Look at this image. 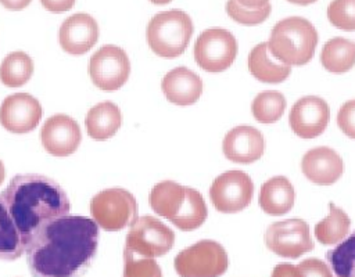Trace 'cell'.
<instances>
[{
  "label": "cell",
  "mask_w": 355,
  "mask_h": 277,
  "mask_svg": "<svg viewBox=\"0 0 355 277\" xmlns=\"http://www.w3.org/2000/svg\"><path fill=\"white\" fill-rule=\"evenodd\" d=\"M97 245V223L69 213L46 223L22 244L33 277H82Z\"/></svg>",
  "instance_id": "1"
},
{
  "label": "cell",
  "mask_w": 355,
  "mask_h": 277,
  "mask_svg": "<svg viewBox=\"0 0 355 277\" xmlns=\"http://www.w3.org/2000/svg\"><path fill=\"white\" fill-rule=\"evenodd\" d=\"M21 234L22 244L46 223L69 213L65 190L51 177L37 173L15 175L1 195Z\"/></svg>",
  "instance_id": "2"
},
{
  "label": "cell",
  "mask_w": 355,
  "mask_h": 277,
  "mask_svg": "<svg viewBox=\"0 0 355 277\" xmlns=\"http://www.w3.org/2000/svg\"><path fill=\"white\" fill-rule=\"evenodd\" d=\"M316 28L302 17H287L279 21L268 42L270 54L287 65H305L315 54Z\"/></svg>",
  "instance_id": "3"
},
{
  "label": "cell",
  "mask_w": 355,
  "mask_h": 277,
  "mask_svg": "<svg viewBox=\"0 0 355 277\" xmlns=\"http://www.w3.org/2000/svg\"><path fill=\"white\" fill-rule=\"evenodd\" d=\"M193 35L191 18L182 10H169L155 14L146 30V39L157 55L175 58L183 54Z\"/></svg>",
  "instance_id": "4"
},
{
  "label": "cell",
  "mask_w": 355,
  "mask_h": 277,
  "mask_svg": "<svg viewBox=\"0 0 355 277\" xmlns=\"http://www.w3.org/2000/svg\"><path fill=\"white\" fill-rule=\"evenodd\" d=\"M90 215L98 227L118 231L130 226L137 219V202L125 188L114 187L97 193L90 199Z\"/></svg>",
  "instance_id": "5"
},
{
  "label": "cell",
  "mask_w": 355,
  "mask_h": 277,
  "mask_svg": "<svg viewBox=\"0 0 355 277\" xmlns=\"http://www.w3.org/2000/svg\"><path fill=\"white\" fill-rule=\"evenodd\" d=\"M173 266L180 277H220L229 267V256L219 242L201 240L180 251Z\"/></svg>",
  "instance_id": "6"
},
{
  "label": "cell",
  "mask_w": 355,
  "mask_h": 277,
  "mask_svg": "<svg viewBox=\"0 0 355 277\" xmlns=\"http://www.w3.org/2000/svg\"><path fill=\"white\" fill-rule=\"evenodd\" d=\"M175 245V233L159 219L144 215L137 217L126 234L125 248L144 258H157L168 253Z\"/></svg>",
  "instance_id": "7"
},
{
  "label": "cell",
  "mask_w": 355,
  "mask_h": 277,
  "mask_svg": "<svg viewBox=\"0 0 355 277\" xmlns=\"http://www.w3.org/2000/svg\"><path fill=\"white\" fill-rule=\"evenodd\" d=\"M193 54L201 69L218 73L233 64L237 55V42L227 29L209 28L197 37Z\"/></svg>",
  "instance_id": "8"
},
{
  "label": "cell",
  "mask_w": 355,
  "mask_h": 277,
  "mask_svg": "<svg viewBox=\"0 0 355 277\" xmlns=\"http://www.w3.org/2000/svg\"><path fill=\"white\" fill-rule=\"evenodd\" d=\"M130 73V61L123 48L105 44L89 61V76L96 87L104 91L121 89Z\"/></svg>",
  "instance_id": "9"
},
{
  "label": "cell",
  "mask_w": 355,
  "mask_h": 277,
  "mask_svg": "<svg viewBox=\"0 0 355 277\" xmlns=\"http://www.w3.org/2000/svg\"><path fill=\"white\" fill-rule=\"evenodd\" d=\"M254 194V183L243 170H229L219 175L211 184L209 198L216 211L236 213L245 209Z\"/></svg>",
  "instance_id": "10"
},
{
  "label": "cell",
  "mask_w": 355,
  "mask_h": 277,
  "mask_svg": "<svg viewBox=\"0 0 355 277\" xmlns=\"http://www.w3.org/2000/svg\"><path fill=\"white\" fill-rule=\"evenodd\" d=\"M265 244L276 255L288 259H297L313 249L309 226L302 219L272 223L265 231Z\"/></svg>",
  "instance_id": "11"
},
{
  "label": "cell",
  "mask_w": 355,
  "mask_h": 277,
  "mask_svg": "<svg viewBox=\"0 0 355 277\" xmlns=\"http://www.w3.org/2000/svg\"><path fill=\"white\" fill-rule=\"evenodd\" d=\"M330 120L327 102L318 96H305L295 101L290 109L288 123L301 138H315L322 134Z\"/></svg>",
  "instance_id": "12"
},
{
  "label": "cell",
  "mask_w": 355,
  "mask_h": 277,
  "mask_svg": "<svg viewBox=\"0 0 355 277\" xmlns=\"http://www.w3.org/2000/svg\"><path fill=\"white\" fill-rule=\"evenodd\" d=\"M42 119L40 102L28 93H15L0 105L1 126L15 134L32 132Z\"/></svg>",
  "instance_id": "13"
},
{
  "label": "cell",
  "mask_w": 355,
  "mask_h": 277,
  "mask_svg": "<svg viewBox=\"0 0 355 277\" xmlns=\"http://www.w3.org/2000/svg\"><path fill=\"white\" fill-rule=\"evenodd\" d=\"M40 140L49 154L68 157L80 145L82 132L73 118L65 114H55L44 122L40 130Z\"/></svg>",
  "instance_id": "14"
},
{
  "label": "cell",
  "mask_w": 355,
  "mask_h": 277,
  "mask_svg": "<svg viewBox=\"0 0 355 277\" xmlns=\"http://www.w3.org/2000/svg\"><path fill=\"white\" fill-rule=\"evenodd\" d=\"M98 40L97 21L85 12L68 17L60 26L58 42L64 51L72 55L87 53Z\"/></svg>",
  "instance_id": "15"
},
{
  "label": "cell",
  "mask_w": 355,
  "mask_h": 277,
  "mask_svg": "<svg viewBox=\"0 0 355 277\" xmlns=\"http://www.w3.org/2000/svg\"><path fill=\"white\" fill-rule=\"evenodd\" d=\"M223 155L236 163H252L265 151L263 134L252 126H237L229 130L222 143Z\"/></svg>",
  "instance_id": "16"
},
{
  "label": "cell",
  "mask_w": 355,
  "mask_h": 277,
  "mask_svg": "<svg viewBox=\"0 0 355 277\" xmlns=\"http://www.w3.org/2000/svg\"><path fill=\"white\" fill-rule=\"evenodd\" d=\"M301 169L311 183L318 186H330L341 177L344 172V162L333 148L315 147L302 157Z\"/></svg>",
  "instance_id": "17"
},
{
  "label": "cell",
  "mask_w": 355,
  "mask_h": 277,
  "mask_svg": "<svg viewBox=\"0 0 355 277\" xmlns=\"http://www.w3.org/2000/svg\"><path fill=\"white\" fill-rule=\"evenodd\" d=\"M162 91L172 104L186 107L194 104L202 93L201 78L186 66L171 69L162 79Z\"/></svg>",
  "instance_id": "18"
},
{
  "label": "cell",
  "mask_w": 355,
  "mask_h": 277,
  "mask_svg": "<svg viewBox=\"0 0 355 277\" xmlns=\"http://www.w3.org/2000/svg\"><path fill=\"white\" fill-rule=\"evenodd\" d=\"M295 201V191L290 180L284 176H275L268 179L258 195V204L261 209L272 216H280L287 213Z\"/></svg>",
  "instance_id": "19"
},
{
  "label": "cell",
  "mask_w": 355,
  "mask_h": 277,
  "mask_svg": "<svg viewBox=\"0 0 355 277\" xmlns=\"http://www.w3.org/2000/svg\"><path fill=\"white\" fill-rule=\"evenodd\" d=\"M186 194L187 187L180 186L176 181H159L150 191V206L157 215L173 223L184 206Z\"/></svg>",
  "instance_id": "20"
},
{
  "label": "cell",
  "mask_w": 355,
  "mask_h": 277,
  "mask_svg": "<svg viewBox=\"0 0 355 277\" xmlns=\"http://www.w3.org/2000/svg\"><path fill=\"white\" fill-rule=\"evenodd\" d=\"M87 134L96 141L112 137L122 125V114L116 104L103 101L92 107L85 119Z\"/></svg>",
  "instance_id": "21"
},
{
  "label": "cell",
  "mask_w": 355,
  "mask_h": 277,
  "mask_svg": "<svg viewBox=\"0 0 355 277\" xmlns=\"http://www.w3.org/2000/svg\"><path fill=\"white\" fill-rule=\"evenodd\" d=\"M250 73L262 83H280L286 80L291 72V66L276 60L269 48L268 43L257 44L248 55Z\"/></svg>",
  "instance_id": "22"
},
{
  "label": "cell",
  "mask_w": 355,
  "mask_h": 277,
  "mask_svg": "<svg viewBox=\"0 0 355 277\" xmlns=\"http://www.w3.org/2000/svg\"><path fill=\"white\" fill-rule=\"evenodd\" d=\"M320 62L327 72H348L355 65V42L340 36L330 39L322 48Z\"/></svg>",
  "instance_id": "23"
},
{
  "label": "cell",
  "mask_w": 355,
  "mask_h": 277,
  "mask_svg": "<svg viewBox=\"0 0 355 277\" xmlns=\"http://www.w3.org/2000/svg\"><path fill=\"white\" fill-rule=\"evenodd\" d=\"M349 216L333 202H330V213L315 226V237L323 245L341 242L349 231Z\"/></svg>",
  "instance_id": "24"
},
{
  "label": "cell",
  "mask_w": 355,
  "mask_h": 277,
  "mask_svg": "<svg viewBox=\"0 0 355 277\" xmlns=\"http://www.w3.org/2000/svg\"><path fill=\"white\" fill-rule=\"evenodd\" d=\"M33 75V61L24 51H12L0 64V80L7 87H19Z\"/></svg>",
  "instance_id": "25"
},
{
  "label": "cell",
  "mask_w": 355,
  "mask_h": 277,
  "mask_svg": "<svg viewBox=\"0 0 355 277\" xmlns=\"http://www.w3.org/2000/svg\"><path fill=\"white\" fill-rule=\"evenodd\" d=\"M22 252L21 234L10 216L6 202L0 197V260H15Z\"/></svg>",
  "instance_id": "26"
},
{
  "label": "cell",
  "mask_w": 355,
  "mask_h": 277,
  "mask_svg": "<svg viewBox=\"0 0 355 277\" xmlns=\"http://www.w3.org/2000/svg\"><path fill=\"white\" fill-rule=\"evenodd\" d=\"M326 260L337 277H355V231L327 251Z\"/></svg>",
  "instance_id": "27"
},
{
  "label": "cell",
  "mask_w": 355,
  "mask_h": 277,
  "mask_svg": "<svg viewBox=\"0 0 355 277\" xmlns=\"http://www.w3.org/2000/svg\"><path fill=\"white\" fill-rule=\"evenodd\" d=\"M286 109V98L277 90H266L255 96L251 104L254 118L261 123L277 122Z\"/></svg>",
  "instance_id": "28"
},
{
  "label": "cell",
  "mask_w": 355,
  "mask_h": 277,
  "mask_svg": "<svg viewBox=\"0 0 355 277\" xmlns=\"http://www.w3.org/2000/svg\"><path fill=\"white\" fill-rule=\"evenodd\" d=\"M207 216L208 208L205 205L202 195L200 194V191L187 187L184 206L178 219L173 222V224L183 231H191L200 227L205 222Z\"/></svg>",
  "instance_id": "29"
},
{
  "label": "cell",
  "mask_w": 355,
  "mask_h": 277,
  "mask_svg": "<svg viewBox=\"0 0 355 277\" xmlns=\"http://www.w3.org/2000/svg\"><path fill=\"white\" fill-rule=\"evenodd\" d=\"M123 277H162V271L154 258L139 256L125 248Z\"/></svg>",
  "instance_id": "30"
},
{
  "label": "cell",
  "mask_w": 355,
  "mask_h": 277,
  "mask_svg": "<svg viewBox=\"0 0 355 277\" xmlns=\"http://www.w3.org/2000/svg\"><path fill=\"white\" fill-rule=\"evenodd\" d=\"M330 24L343 30H355V0H333L327 7Z\"/></svg>",
  "instance_id": "31"
},
{
  "label": "cell",
  "mask_w": 355,
  "mask_h": 277,
  "mask_svg": "<svg viewBox=\"0 0 355 277\" xmlns=\"http://www.w3.org/2000/svg\"><path fill=\"white\" fill-rule=\"evenodd\" d=\"M270 4L268 3L266 6L258 8V10H250V8H245L243 7L237 0H227L226 3V12L227 15L241 24V25H258L261 22H263L269 14H270Z\"/></svg>",
  "instance_id": "32"
},
{
  "label": "cell",
  "mask_w": 355,
  "mask_h": 277,
  "mask_svg": "<svg viewBox=\"0 0 355 277\" xmlns=\"http://www.w3.org/2000/svg\"><path fill=\"white\" fill-rule=\"evenodd\" d=\"M337 125L340 130L355 140V100L345 101L337 114Z\"/></svg>",
  "instance_id": "33"
},
{
  "label": "cell",
  "mask_w": 355,
  "mask_h": 277,
  "mask_svg": "<svg viewBox=\"0 0 355 277\" xmlns=\"http://www.w3.org/2000/svg\"><path fill=\"white\" fill-rule=\"evenodd\" d=\"M304 273V277H333L330 266L316 258H308L298 265Z\"/></svg>",
  "instance_id": "34"
},
{
  "label": "cell",
  "mask_w": 355,
  "mask_h": 277,
  "mask_svg": "<svg viewBox=\"0 0 355 277\" xmlns=\"http://www.w3.org/2000/svg\"><path fill=\"white\" fill-rule=\"evenodd\" d=\"M270 277H304L301 267L290 263H279L275 266Z\"/></svg>",
  "instance_id": "35"
},
{
  "label": "cell",
  "mask_w": 355,
  "mask_h": 277,
  "mask_svg": "<svg viewBox=\"0 0 355 277\" xmlns=\"http://www.w3.org/2000/svg\"><path fill=\"white\" fill-rule=\"evenodd\" d=\"M40 3L51 12H64L73 7L75 0H40Z\"/></svg>",
  "instance_id": "36"
},
{
  "label": "cell",
  "mask_w": 355,
  "mask_h": 277,
  "mask_svg": "<svg viewBox=\"0 0 355 277\" xmlns=\"http://www.w3.org/2000/svg\"><path fill=\"white\" fill-rule=\"evenodd\" d=\"M32 0H0V4L11 11H19L24 10L31 4Z\"/></svg>",
  "instance_id": "37"
},
{
  "label": "cell",
  "mask_w": 355,
  "mask_h": 277,
  "mask_svg": "<svg viewBox=\"0 0 355 277\" xmlns=\"http://www.w3.org/2000/svg\"><path fill=\"white\" fill-rule=\"evenodd\" d=\"M243 7L250 8V10H258L263 6L268 4L269 0H237Z\"/></svg>",
  "instance_id": "38"
},
{
  "label": "cell",
  "mask_w": 355,
  "mask_h": 277,
  "mask_svg": "<svg viewBox=\"0 0 355 277\" xmlns=\"http://www.w3.org/2000/svg\"><path fill=\"white\" fill-rule=\"evenodd\" d=\"M287 1H290L293 4H297V6H308V4L315 3L316 0H287Z\"/></svg>",
  "instance_id": "39"
},
{
  "label": "cell",
  "mask_w": 355,
  "mask_h": 277,
  "mask_svg": "<svg viewBox=\"0 0 355 277\" xmlns=\"http://www.w3.org/2000/svg\"><path fill=\"white\" fill-rule=\"evenodd\" d=\"M4 177H6V169H4L3 162L0 161V186H1V183L4 181Z\"/></svg>",
  "instance_id": "40"
},
{
  "label": "cell",
  "mask_w": 355,
  "mask_h": 277,
  "mask_svg": "<svg viewBox=\"0 0 355 277\" xmlns=\"http://www.w3.org/2000/svg\"><path fill=\"white\" fill-rule=\"evenodd\" d=\"M151 3H154V4H168L169 1H172V0H150Z\"/></svg>",
  "instance_id": "41"
}]
</instances>
